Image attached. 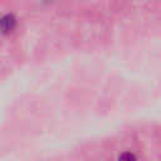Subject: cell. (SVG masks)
Returning a JSON list of instances; mask_svg holds the SVG:
<instances>
[{
    "label": "cell",
    "instance_id": "6da1fadb",
    "mask_svg": "<svg viewBox=\"0 0 161 161\" xmlns=\"http://www.w3.org/2000/svg\"><path fill=\"white\" fill-rule=\"evenodd\" d=\"M16 26V18L13 14H6L0 18V33L9 34Z\"/></svg>",
    "mask_w": 161,
    "mask_h": 161
},
{
    "label": "cell",
    "instance_id": "7a4b0ae2",
    "mask_svg": "<svg viewBox=\"0 0 161 161\" xmlns=\"http://www.w3.org/2000/svg\"><path fill=\"white\" fill-rule=\"evenodd\" d=\"M118 161H138L137 156L132 151H125L118 156Z\"/></svg>",
    "mask_w": 161,
    "mask_h": 161
}]
</instances>
